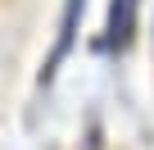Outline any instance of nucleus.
I'll return each mask as SVG.
<instances>
[{
	"label": "nucleus",
	"instance_id": "1",
	"mask_svg": "<svg viewBox=\"0 0 154 150\" xmlns=\"http://www.w3.org/2000/svg\"><path fill=\"white\" fill-rule=\"evenodd\" d=\"M131 23H136V0H113L109 5V32L95 41V50H104V55L122 50L131 41Z\"/></svg>",
	"mask_w": 154,
	"mask_h": 150
},
{
	"label": "nucleus",
	"instance_id": "2",
	"mask_svg": "<svg viewBox=\"0 0 154 150\" xmlns=\"http://www.w3.org/2000/svg\"><path fill=\"white\" fill-rule=\"evenodd\" d=\"M77 14H82V0H68V18H63V27H59V41H54V50H50V64H45V78L54 73V64L68 55V46H72V32H77Z\"/></svg>",
	"mask_w": 154,
	"mask_h": 150
}]
</instances>
